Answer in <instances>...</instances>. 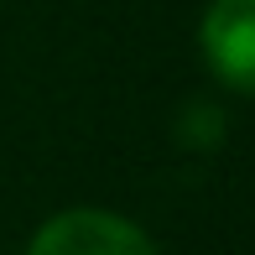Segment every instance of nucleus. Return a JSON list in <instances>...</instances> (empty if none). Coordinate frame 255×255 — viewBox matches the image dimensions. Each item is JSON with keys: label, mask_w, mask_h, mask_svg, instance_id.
Instances as JSON below:
<instances>
[{"label": "nucleus", "mask_w": 255, "mask_h": 255, "mask_svg": "<svg viewBox=\"0 0 255 255\" xmlns=\"http://www.w3.org/2000/svg\"><path fill=\"white\" fill-rule=\"evenodd\" d=\"M26 255H161L141 224L110 208H63L31 235Z\"/></svg>", "instance_id": "nucleus-1"}, {"label": "nucleus", "mask_w": 255, "mask_h": 255, "mask_svg": "<svg viewBox=\"0 0 255 255\" xmlns=\"http://www.w3.org/2000/svg\"><path fill=\"white\" fill-rule=\"evenodd\" d=\"M203 68L235 94H255V0H208L198 21Z\"/></svg>", "instance_id": "nucleus-2"}]
</instances>
